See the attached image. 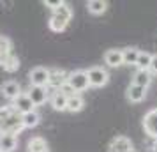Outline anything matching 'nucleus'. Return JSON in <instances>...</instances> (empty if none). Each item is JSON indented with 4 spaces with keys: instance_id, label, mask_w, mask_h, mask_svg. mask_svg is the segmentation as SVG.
I'll list each match as a JSON object with an SVG mask.
<instances>
[{
    "instance_id": "1",
    "label": "nucleus",
    "mask_w": 157,
    "mask_h": 152,
    "mask_svg": "<svg viewBox=\"0 0 157 152\" xmlns=\"http://www.w3.org/2000/svg\"><path fill=\"white\" fill-rule=\"evenodd\" d=\"M23 131L21 115L11 104L0 108V134H20Z\"/></svg>"
},
{
    "instance_id": "2",
    "label": "nucleus",
    "mask_w": 157,
    "mask_h": 152,
    "mask_svg": "<svg viewBox=\"0 0 157 152\" xmlns=\"http://www.w3.org/2000/svg\"><path fill=\"white\" fill-rule=\"evenodd\" d=\"M71 20H72V9H71L69 4L64 2L60 7L55 9V11L51 13L50 20H48V27H50V30L60 34V32H64V30L67 29V25H69Z\"/></svg>"
},
{
    "instance_id": "3",
    "label": "nucleus",
    "mask_w": 157,
    "mask_h": 152,
    "mask_svg": "<svg viewBox=\"0 0 157 152\" xmlns=\"http://www.w3.org/2000/svg\"><path fill=\"white\" fill-rule=\"evenodd\" d=\"M65 85L71 88L74 94H79V92H85L86 88L90 87L88 85V78H86V71H71L67 74V81H65Z\"/></svg>"
},
{
    "instance_id": "4",
    "label": "nucleus",
    "mask_w": 157,
    "mask_h": 152,
    "mask_svg": "<svg viewBox=\"0 0 157 152\" xmlns=\"http://www.w3.org/2000/svg\"><path fill=\"white\" fill-rule=\"evenodd\" d=\"M86 78H88V85L90 87H104L109 81V72L101 67V65H94L86 71Z\"/></svg>"
},
{
    "instance_id": "5",
    "label": "nucleus",
    "mask_w": 157,
    "mask_h": 152,
    "mask_svg": "<svg viewBox=\"0 0 157 152\" xmlns=\"http://www.w3.org/2000/svg\"><path fill=\"white\" fill-rule=\"evenodd\" d=\"M48 78H50V69L48 67H34L32 71L29 72V80L30 85L34 87H46L48 85Z\"/></svg>"
},
{
    "instance_id": "6",
    "label": "nucleus",
    "mask_w": 157,
    "mask_h": 152,
    "mask_svg": "<svg viewBox=\"0 0 157 152\" xmlns=\"http://www.w3.org/2000/svg\"><path fill=\"white\" fill-rule=\"evenodd\" d=\"M67 74L69 72H65L64 69H50V78H48V85L46 88H53V90H60V88L65 85V81H67Z\"/></svg>"
},
{
    "instance_id": "7",
    "label": "nucleus",
    "mask_w": 157,
    "mask_h": 152,
    "mask_svg": "<svg viewBox=\"0 0 157 152\" xmlns=\"http://www.w3.org/2000/svg\"><path fill=\"white\" fill-rule=\"evenodd\" d=\"M141 124H143V129H145V133H147L150 138L157 140V108L147 111V113H145V117H143V122Z\"/></svg>"
},
{
    "instance_id": "8",
    "label": "nucleus",
    "mask_w": 157,
    "mask_h": 152,
    "mask_svg": "<svg viewBox=\"0 0 157 152\" xmlns=\"http://www.w3.org/2000/svg\"><path fill=\"white\" fill-rule=\"evenodd\" d=\"M27 95H29V99L32 101L34 108H36V106H41V104H44V103L48 101L50 90H48L46 87H34V85H30Z\"/></svg>"
},
{
    "instance_id": "9",
    "label": "nucleus",
    "mask_w": 157,
    "mask_h": 152,
    "mask_svg": "<svg viewBox=\"0 0 157 152\" xmlns=\"http://www.w3.org/2000/svg\"><path fill=\"white\" fill-rule=\"evenodd\" d=\"M0 92H2L4 97H7L9 101H14L16 97L21 94V85L14 80H7L0 85Z\"/></svg>"
},
{
    "instance_id": "10",
    "label": "nucleus",
    "mask_w": 157,
    "mask_h": 152,
    "mask_svg": "<svg viewBox=\"0 0 157 152\" xmlns=\"http://www.w3.org/2000/svg\"><path fill=\"white\" fill-rule=\"evenodd\" d=\"M11 106L20 113V115H23V113H29V111H32L34 108V104H32V101L29 99V95H27V92H21V94L16 97L14 101L11 103Z\"/></svg>"
},
{
    "instance_id": "11",
    "label": "nucleus",
    "mask_w": 157,
    "mask_h": 152,
    "mask_svg": "<svg viewBox=\"0 0 157 152\" xmlns=\"http://www.w3.org/2000/svg\"><path fill=\"white\" fill-rule=\"evenodd\" d=\"M132 150V142L127 136H117L109 143V152H131Z\"/></svg>"
},
{
    "instance_id": "12",
    "label": "nucleus",
    "mask_w": 157,
    "mask_h": 152,
    "mask_svg": "<svg viewBox=\"0 0 157 152\" xmlns=\"http://www.w3.org/2000/svg\"><path fill=\"white\" fill-rule=\"evenodd\" d=\"M125 97H127V101H131V103H141L143 99L147 97V88L138 87V85H134V83H131V85L127 87Z\"/></svg>"
},
{
    "instance_id": "13",
    "label": "nucleus",
    "mask_w": 157,
    "mask_h": 152,
    "mask_svg": "<svg viewBox=\"0 0 157 152\" xmlns=\"http://www.w3.org/2000/svg\"><path fill=\"white\" fill-rule=\"evenodd\" d=\"M13 55V43L6 36H0V67L7 62V58Z\"/></svg>"
},
{
    "instance_id": "14",
    "label": "nucleus",
    "mask_w": 157,
    "mask_h": 152,
    "mask_svg": "<svg viewBox=\"0 0 157 152\" xmlns=\"http://www.w3.org/2000/svg\"><path fill=\"white\" fill-rule=\"evenodd\" d=\"M48 101H50V104H51L53 110H57V111H65V106H67V95L62 94L60 90H55V92L48 97Z\"/></svg>"
},
{
    "instance_id": "15",
    "label": "nucleus",
    "mask_w": 157,
    "mask_h": 152,
    "mask_svg": "<svg viewBox=\"0 0 157 152\" xmlns=\"http://www.w3.org/2000/svg\"><path fill=\"white\" fill-rule=\"evenodd\" d=\"M27 152H50L48 142L43 136H34L27 143Z\"/></svg>"
},
{
    "instance_id": "16",
    "label": "nucleus",
    "mask_w": 157,
    "mask_h": 152,
    "mask_svg": "<svg viewBox=\"0 0 157 152\" xmlns=\"http://www.w3.org/2000/svg\"><path fill=\"white\" fill-rule=\"evenodd\" d=\"M18 147L16 134H0V152H14Z\"/></svg>"
},
{
    "instance_id": "17",
    "label": "nucleus",
    "mask_w": 157,
    "mask_h": 152,
    "mask_svg": "<svg viewBox=\"0 0 157 152\" xmlns=\"http://www.w3.org/2000/svg\"><path fill=\"white\" fill-rule=\"evenodd\" d=\"M83 106H85V99H83V95L81 94H72V95L67 97V106H65L67 111H71V113H78V111L83 110Z\"/></svg>"
},
{
    "instance_id": "18",
    "label": "nucleus",
    "mask_w": 157,
    "mask_h": 152,
    "mask_svg": "<svg viewBox=\"0 0 157 152\" xmlns=\"http://www.w3.org/2000/svg\"><path fill=\"white\" fill-rule=\"evenodd\" d=\"M104 64L108 67H118V65H124L122 64V50H108L104 53Z\"/></svg>"
},
{
    "instance_id": "19",
    "label": "nucleus",
    "mask_w": 157,
    "mask_h": 152,
    "mask_svg": "<svg viewBox=\"0 0 157 152\" xmlns=\"http://www.w3.org/2000/svg\"><path fill=\"white\" fill-rule=\"evenodd\" d=\"M21 122H23V129H32V127H37L39 122H41V115L37 110H32L29 113H23L21 115Z\"/></svg>"
},
{
    "instance_id": "20",
    "label": "nucleus",
    "mask_w": 157,
    "mask_h": 152,
    "mask_svg": "<svg viewBox=\"0 0 157 152\" xmlns=\"http://www.w3.org/2000/svg\"><path fill=\"white\" fill-rule=\"evenodd\" d=\"M138 55H140V50H138V48H134V46L124 48V50H122V64H125V65H136Z\"/></svg>"
},
{
    "instance_id": "21",
    "label": "nucleus",
    "mask_w": 157,
    "mask_h": 152,
    "mask_svg": "<svg viewBox=\"0 0 157 152\" xmlns=\"http://www.w3.org/2000/svg\"><path fill=\"white\" fill-rule=\"evenodd\" d=\"M131 83H134V85L143 87V88H148V85L152 83V74H150V71H136Z\"/></svg>"
},
{
    "instance_id": "22",
    "label": "nucleus",
    "mask_w": 157,
    "mask_h": 152,
    "mask_svg": "<svg viewBox=\"0 0 157 152\" xmlns=\"http://www.w3.org/2000/svg\"><path fill=\"white\" fill-rule=\"evenodd\" d=\"M86 9H88L90 14L99 16V14H102V13H106L108 2L106 0H88V2H86Z\"/></svg>"
},
{
    "instance_id": "23",
    "label": "nucleus",
    "mask_w": 157,
    "mask_h": 152,
    "mask_svg": "<svg viewBox=\"0 0 157 152\" xmlns=\"http://www.w3.org/2000/svg\"><path fill=\"white\" fill-rule=\"evenodd\" d=\"M150 62H152V53H148V51H140L138 60H136V67H138V71H148Z\"/></svg>"
},
{
    "instance_id": "24",
    "label": "nucleus",
    "mask_w": 157,
    "mask_h": 152,
    "mask_svg": "<svg viewBox=\"0 0 157 152\" xmlns=\"http://www.w3.org/2000/svg\"><path fill=\"white\" fill-rule=\"evenodd\" d=\"M4 69H6L7 72H16L18 69H20V58L13 53V55L7 58V62L4 64Z\"/></svg>"
},
{
    "instance_id": "25",
    "label": "nucleus",
    "mask_w": 157,
    "mask_h": 152,
    "mask_svg": "<svg viewBox=\"0 0 157 152\" xmlns=\"http://www.w3.org/2000/svg\"><path fill=\"white\" fill-rule=\"evenodd\" d=\"M43 4L46 6V7H50L51 11H55V9H58L62 4H64V2H62V0H53V2H51V0H44Z\"/></svg>"
},
{
    "instance_id": "26",
    "label": "nucleus",
    "mask_w": 157,
    "mask_h": 152,
    "mask_svg": "<svg viewBox=\"0 0 157 152\" xmlns=\"http://www.w3.org/2000/svg\"><path fill=\"white\" fill-rule=\"evenodd\" d=\"M148 71L150 74H157V55H152V62H150Z\"/></svg>"
},
{
    "instance_id": "27",
    "label": "nucleus",
    "mask_w": 157,
    "mask_h": 152,
    "mask_svg": "<svg viewBox=\"0 0 157 152\" xmlns=\"http://www.w3.org/2000/svg\"><path fill=\"white\" fill-rule=\"evenodd\" d=\"M131 152H136V150H134V149H132V150H131Z\"/></svg>"
}]
</instances>
